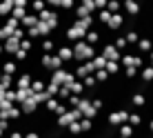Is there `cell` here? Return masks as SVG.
<instances>
[{
  "label": "cell",
  "instance_id": "d4e9b609",
  "mask_svg": "<svg viewBox=\"0 0 153 138\" xmlns=\"http://www.w3.org/2000/svg\"><path fill=\"white\" fill-rule=\"evenodd\" d=\"M93 4H96V9H104L109 4V0H93Z\"/></svg>",
  "mask_w": 153,
  "mask_h": 138
},
{
  "label": "cell",
  "instance_id": "8fae6325",
  "mask_svg": "<svg viewBox=\"0 0 153 138\" xmlns=\"http://www.w3.org/2000/svg\"><path fill=\"white\" fill-rule=\"evenodd\" d=\"M22 111H25V116H29V114H33V111H38V103H36V98H33V92H31V98L25 103Z\"/></svg>",
  "mask_w": 153,
  "mask_h": 138
},
{
  "label": "cell",
  "instance_id": "cb8c5ba5",
  "mask_svg": "<svg viewBox=\"0 0 153 138\" xmlns=\"http://www.w3.org/2000/svg\"><path fill=\"white\" fill-rule=\"evenodd\" d=\"M20 87H29V85H31V80H29V76H27V74H25V76H20Z\"/></svg>",
  "mask_w": 153,
  "mask_h": 138
},
{
  "label": "cell",
  "instance_id": "e0dca14e",
  "mask_svg": "<svg viewBox=\"0 0 153 138\" xmlns=\"http://www.w3.org/2000/svg\"><path fill=\"white\" fill-rule=\"evenodd\" d=\"M113 45H115V47H118V49H120V51H124V49H126V47H129V42H126V38H124V36H122V34H118V36H115V38H113Z\"/></svg>",
  "mask_w": 153,
  "mask_h": 138
},
{
  "label": "cell",
  "instance_id": "603a6c76",
  "mask_svg": "<svg viewBox=\"0 0 153 138\" xmlns=\"http://www.w3.org/2000/svg\"><path fill=\"white\" fill-rule=\"evenodd\" d=\"M31 7H33L36 11H42V9H47V2H45V0H33V4H31Z\"/></svg>",
  "mask_w": 153,
  "mask_h": 138
},
{
  "label": "cell",
  "instance_id": "4dcf8cb0",
  "mask_svg": "<svg viewBox=\"0 0 153 138\" xmlns=\"http://www.w3.org/2000/svg\"><path fill=\"white\" fill-rule=\"evenodd\" d=\"M115 138H126V136H120V134H118V136H115Z\"/></svg>",
  "mask_w": 153,
  "mask_h": 138
},
{
  "label": "cell",
  "instance_id": "8992f818",
  "mask_svg": "<svg viewBox=\"0 0 153 138\" xmlns=\"http://www.w3.org/2000/svg\"><path fill=\"white\" fill-rule=\"evenodd\" d=\"M140 9H142L140 0H122V11L126 16H138Z\"/></svg>",
  "mask_w": 153,
  "mask_h": 138
},
{
  "label": "cell",
  "instance_id": "1f68e13d",
  "mask_svg": "<svg viewBox=\"0 0 153 138\" xmlns=\"http://www.w3.org/2000/svg\"><path fill=\"white\" fill-rule=\"evenodd\" d=\"M67 138H71V136H67Z\"/></svg>",
  "mask_w": 153,
  "mask_h": 138
},
{
  "label": "cell",
  "instance_id": "277c9868",
  "mask_svg": "<svg viewBox=\"0 0 153 138\" xmlns=\"http://www.w3.org/2000/svg\"><path fill=\"white\" fill-rule=\"evenodd\" d=\"M53 54H58V58L62 60V67H67V65L73 60V47L69 45V42H65V45H58Z\"/></svg>",
  "mask_w": 153,
  "mask_h": 138
},
{
  "label": "cell",
  "instance_id": "ffe728a7",
  "mask_svg": "<svg viewBox=\"0 0 153 138\" xmlns=\"http://www.w3.org/2000/svg\"><path fill=\"white\" fill-rule=\"evenodd\" d=\"M107 9H109L111 14H118V11H122V2H120V0H109Z\"/></svg>",
  "mask_w": 153,
  "mask_h": 138
},
{
  "label": "cell",
  "instance_id": "9a60e30c",
  "mask_svg": "<svg viewBox=\"0 0 153 138\" xmlns=\"http://www.w3.org/2000/svg\"><path fill=\"white\" fill-rule=\"evenodd\" d=\"M140 78H142L144 82H151V80H153V67H151V65H144V67L140 69Z\"/></svg>",
  "mask_w": 153,
  "mask_h": 138
},
{
  "label": "cell",
  "instance_id": "9c48e42d",
  "mask_svg": "<svg viewBox=\"0 0 153 138\" xmlns=\"http://www.w3.org/2000/svg\"><path fill=\"white\" fill-rule=\"evenodd\" d=\"M109 18H111V11H109L107 7H104V9H98V11H96V22H98V25H107Z\"/></svg>",
  "mask_w": 153,
  "mask_h": 138
},
{
  "label": "cell",
  "instance_id": "44dd1931",
  "mask_svg": "<svg viewBox=\"0 0 153 138\" xmlns=\"http://www.w3.org/2000/svg\"><path fill=\"white\" fill-rule=\"evenodd\" d=\"M93 76H96V80H98V82L109 80V71H107V69H96V71H93Z\"/></svg>",
  "mask_w": 153,
  "mask_h": 138
},
{
  "label": "cell",
  "instance_id": "f546056e",
  "mask_svg": "<svg viewBox=\"0 0 153 138\" xmlns=\"http://www.w3.org/2000/svg\"><path fill=\"white\" fill-rule=\"evenodd\" d=\"M11 138H22V136H20V131H13V134H11Z\"/></svg>",
  "mask_w": 153,
  "mask_h": 138
},
{
  "label": "cell",
  "instance_id": "836d02e7",
  "mask_svg": "<svg viewBox=\"0 0 153 138\" xmlns=\"http://www.w3.org/2000/svg\"><path fill=\"white\" fill-rule=\"evenodd\" d=\"M151 2H153V0H151Z\"/></svg>",
  "mask_w": 153,
  "mask_h": 138
},
{
  "label": "cell",
  "instance_id": "4fadbf2b",
  "mask_svg": "<svg viewBox=\"0 0 153 138\" xmlns=\"http://www.w3.org/2000/svg\"><path fill=\"white\" fill-rule=\"evenodd\" d=\"M104 69L109 71V76H115V74H120V71H122V65H120L118 60H107Z\"/></svg>",
  "mask_w": 153,
  "mask_h": 138
},
{
  "label": "cell",
  "instance_id": "5bb4252c",
  "mask_svg": "<svg viewBox=\"0 0 153 138\" xmlns=\"http://www.w3.org/2000/svg\"><path fill=\"white\" fill-rule=\"evenodd\" d=\"M118 134H120V136H126V138H133L135 127H133V125H129V123H122V125L118 127Z\"/></svg>",
  "mask_w": 153,
  "mask_h": 138
},
{
  "label": "cell",
  "instance_id": "d6a6232c",
  "mask_svg": "<svg viewBox=\"0 0 153 138\" xmlns=\"http://www.w3.org/2000/svg\"><path fill=\"white\" fill-rule=\"evenodd\" d=\"M151 138H153V134H151Z\"/></svg>",
  "mask_w": 153,
  "mask_h": 138
},
{
  "label": "cell",
  "instance_id": "7c38bea8",
  "mask_svg": "<svg viewBox=\"0 0 153 138\" xmlns=\"http://www.w3.org/2000/svg\"><path fill=\"white\" fill-rule=\"evenodd\" d=\"M84 40H87L89 45H98V42H100V34H98V29H96V27H91V29L87 31V34H84Z\"/></svg>",
  "mask_w": 153,
  "mask_h": 138
},
{
  "label": "cell",
  "instance_id": "83f0119b",
  "mask_svg": "<svg viewBox=\"0 0 153 138\" xmlns=\"http://www.w3.org/2000/svg\"><path fill=\"white\" fill-rule=\"evenodd\" d=\"M146 65H151V67H153V49L149 51V54H146Z\"/></svg>",
  "mask_w": 153,
  "mask_h": 138
},
{
  "label": "cell",
  "instance_id": "484cf974",
  "mask_svg": "<svg viewBox=\"0 0 153 138\" xmlns=\"http://www.w3.org/2000/svg\"><path fill=\"white\" fill-rule=\"evenodd\" d=\"M47 4H51L53 9H60V0H45Z\"/></svg>",
  "mask_w": 153,
  "mask_h": 138
},
{
  "label": "cell",
  "instance_id": "7a4b0ae2",
  "mask_svg": "<svg viewBox=\"0 0 153 138\" xmlns=\"http://www.w3.org/2000/svg\"><path fill=\"white\" fill-rule=\"evenodd\" d=\"M126 120H129V109H124V107L113 109L111 114L107 116V123H109V125H113V127H120L122 123H126Z\"/></svg>",
  "mask_w": 153,
  "mask_h": 138
},
{
  "label": "cell",
  "instance_id": "52a82bcc",
  "mask_svg": "<svg viewBox=\"0 0 153 138\" xmlns=\"http://www.w3.org/2000/svg\"><path fill=\"white\" fill-rule=\"evenodd\" d=\"M129 103H131V107H144V105H146V96H144V94H142V92H133V94H131V98H129Z\"/></svg>",
  "mask_w": 153,
  "mask_h": 138
},
{
  "label": "cell",
  "instance_id": "7402d4cb",
  "mask_svg": "<svg viewBox=\"0 0 153 138\" xmlns=\"http://www.w3.org/2000/svg\"><path fill=\"white\" fill-rule=\"evenodd\" d=\"M82 82H84V89H91V87H96V85H98V80H96V76H93V74L84 76V78H82Z\"/></svg>",
  "mask_w": 153,
  "mask_h": 138
},
{
  "label": "cell",
  "instance_id": "2e32d148",
  "mask_svg": "<svg viewBox=\"0 0 153 138\" xmlns=\"http://www.w3.org/2000/svg\"><path fill=\"white\" fill-rule=\"evenodd\" d=\"M126 123L133 125L135 129H138V127H142V116L138 114V111H129V120H126Z\"/></svg>",
  "mask_w": 153,
  "mask_h": 138
},
{
  "label": "cell",
  "instance_id": "4316f807",
  "mask_svg": "<svg viewBox=\"0 0 153 138\" xmlns=\"http://www.w3.org/2000/svg\"><path fill=\"white\" fill-rule=\"evenodd\" d=\"M25 138H40V134H38V131H33V129H31V131H27V136H25Z\"/></svg>",
  "mask_w": 153,
  "mask_h": 138
},
{
  "label": "cell",
  "instance_id": "f1b7e54d",
  "mask_svg": "<svg viewBox=\"0 0 153 138\" xmlns=\"http://www.w3.org/2000/svg\"><path fill=\"white\" fill-rule=\"evenodd\" d=\"M144 127H149V131L153 134V118H149V120H146V125H144Z\"/></svg>",
  "mask_w": 153,
  "mask_h": 138
},
{
  "label": "cell",
  "instance_id": "d6986e66",
  "mask_svg": "<svg viewBox=\"0 0 153 138\" xmlns=\"http://www.w3.org/2000/svg\"><path fill=\"white\" fill-rule=\"evenodd\" d=\"M122 74H124L126 78H138L140 76V69L133 67V65H131V67H122Z\"/></svg>",
  "mask_w": 153,
  "mask_h": 138
},
{
  "label": "cell",
  "instance_id": "ba28073f",
  "mask_svg": "<svg viewBox=\"0 0 153 138\" xmlns=\"http://www.w3.org/2000/svg\"><path fill=\"white\" fill-rule=\"evenodd\" d=\"M153 49V42L149 40V38H144V36H142V38H138V54H149V51Z\"/></svg>",
  "mask_w": 153,
  "mask_h": 138
},
{
  "label": "cell",
  "instance_id": "ac0fdd59",
  "mask_svg": "<svg viewBox=\"0 0 153 138\" xmlns=\"http://www.w3.org/2000/svg\"><path fill=\"white\" fill-rule=\"evenodd\" d=\"M91 62H93V67L96 69H104V65H107V58H104L102 54H96L91 58Z\"/></svg>",
  "mask_w": 153,
  "mask_h": 138
},
{
  "label": "cell",
  "instance_id": "6da1fadb",
  "mask_svg": "<svg viewBox=\"0 0 153 138\" xmlns=\"http://www.w3.org/2000/svg\"><path fill=\"white\" fill-rule=\"evenodd\" d=\"M71 47H73V60L76 62H84V60H91L93 56L98 54L96 51V45H89L87 40H76V42H71Z\"/></svg>",
  "mask_w": 153,
  "mask_h": 138
},
{
  "label": "cell",
  "instance_id": "5b68a950",
  "mask_svg": "<svg viewBox=\"0 0 153 138\" xmlns=\"http://www.w3.org/2000/svg\"><path fill=\"white\" fill-rule=\"evenodd\" d=\"M124 18H126V14L124 11H118V14H111V18H109V22H107V27L111 29V31H120V27L124 25Z\"/></svg>",
  "mask_w": 153,
  "mask_h": 138
},
{
  "label": "cell",
  "instance_id": "3957f363",
  "mask_svg": "<svg viewBox=\"0 0 153 138\" xmlns=\"http://www.w3.org/2000/svg\"><path fill=\"white\" fill-rule=\"evenodd\" d=\"M40 62H42V67L47 69V71H56V69H60L62 67V60L58 58V54H42V58H40Z\"/></svg>",
  "mask_w": 153,
  "mask_h": 138
},
{
  "label": "cell",
  "instance_id": "30bf717a",
  "mask_svg": "<svg viewBox=\"0 0 153 138\" xmlns=\"http://www.w3.org/2000/svg\"><path fill=\"white\" fill-rule=\"evenodd\" d=\"M69 89H71L73 96H82V92H84V82L80 80V78H76V80H71V82H69Z\"/></svg>",
  "mask_w": 153,
  "mask_h": 138
}]
</instances>
